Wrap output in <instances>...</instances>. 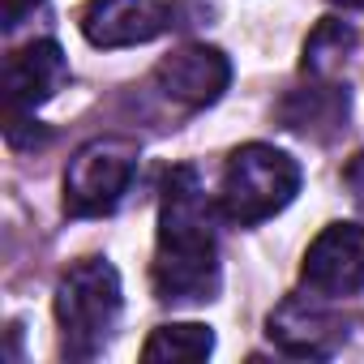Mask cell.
Segmentation results:
<instances>
[{
  "instance_id": "3",
  "label": "cell",
  "mask_w": 364,
  "mask_h": 364,
  "mask_svg": "<svg viewBox=\"0 0 364 364\" xmlns=\"http://www.w3.org/2000/svg\"><path fill=\"white\" fill-rule=\"evenodd\" d=\"M300 193V163L266 141H249L228 159L219 210L228 223L253 228L270 215H279Z\"/></svg>"
},
{
  "instance_id": "13",
  "label": "cell",
  "mask_w": 364,
  "mask_h": 364,
  "mask_svg": "<svg viewBox=\"0 0 364 364\" xmlns=\"http://www.w3.org/2000/svg\"><path fill=\"white\" fill-rule=\"evenodd\" d=\"M43 5V0H5V5H0V26L5 31H18L22 22H26V14H35Z\"/></svg>"
},
{
  "instance_id": "15",
  "label": "cell",
  "mask_w": 364,
  "mask_h": 364,
  "mask_svg": "<svg viewBox=\"0 0 364 364\" xmlns=\"http://www.w3.org/2000/svg\"><path fill=\"white\" fill-rule=\"evenodd\" d=\"M330 5H343V9H364V0H330Z\"/></svg>"
},
{
  "instance_id": "2",
  "label": "cell",
  "mask_w": 364,
  "mask_h": 364,
  "mask_svg": "<svg viewBox=\"0 0 364 364\" xmlns=\"http://www.w3.org/2000/svg\"><path fill=\"white\" fill-rule=\"evenodd\" d=\"M120 274L103 257L73 262L56 287V321L69 360H95L120 321Z\"/></svg>"
},
{
  "instance_id": "9",
  "label": "cell",
  "mask_w": 364,
  "mask_h": 364,
  "mask_svg": "<svg viewBox=\"0 0 364 364\" xmlns=\"http://www.w3.org/2000/svg\"><path fill=\"white\" fill-rule=\"evenodd\" d=\"M154 82L159 90L180 103V107H210L219 103V95L228 90L232 82V65L219 48H206V43H189V48H180L171 52L167 60H159L154 69Z\"/></svg>"
},
{
  "instance_id": "4",
  "label": "cell",
  "mask_w": 364,
  "mask_h": 364,
  "mask_svg": "<svg viewBox=\"0 0 364 364\" xmlns=\"http://www.w3.org/2000/svg\"><path fill=\"white\" fill-rule=\"evenodd\" d=\"M137 176V141L129 137H95L86 141L65 171V210L73 219L112 215Z\"/></svg>"
},
{
  "instance_id": "8",
  "label": "cell",
  "mask_w": 364,
  "mask_h": 364,
  "mask_svg": "<svg viewBox=\"0 0 364 364\" xmlns=\"http://www.w3.org/2000/svg\"><path fill=\"white\" fill-rule=\"evenodd\" d=\"M176 26L171 0H95L82 14V31L95 48H133L150 43Z\"/></svg>"
},
{
  "instance_id": "10",
  "label": "cell",
  "mask_w": 364,
  "mask_h": 364,
  "mask_svg": "<svg viewBox=\"0 0 364 364\" xmlns=\"http://www.w3.org/2000/svg\"><path fill=\"white\" fill-rule=\"evenodd\" d=\"M283 120L296 133H317L321 124L338 129L347 120V86L326 82V86H313V90H296L283 103Z\"/></svg>"
},
{
  "instance_id": "6",
  "label": "cell",
  "mask_w": 364,
  "mask_h": 364,
  "mask_svg": "<svg viewBox=\"0 0 364 364\" xmlns=\"http://www.w3.org/2000/svg\"><path fill=\"white\" fill-rule=\"evenodd\" d=\"M266 334L279 351L300 355V360H326L347 343V321L326 304V296H287L270 321Z\"/></svg>"
},
{
  "instance_id": "5",
  "label": "cell",
  "mask_w": 364,
  "mask_h": 364,
  "mask_svg": "<svg viewBox=\"0 0 364 364\" xmlns=\"http://www.w3.org/2000/svg\"><path fill=\"white\" fill-rule=\"evenodd\" d=\"M69 82V60L56 39H35L18 48L5 60V133L14 137L22 124H31L35 107L48 103L60 86Z\"/></svg>"
},
{
  "instance_id": "11",
  "label": "cell",
  "mask_w": 364,
  "mask_h": 364,
  "mask_svg": "<svg viewBox=\"0 0 364 364\" xmlns=\"http://www.w3.org/2000/svg\"><path fill=\"white\" fill-rule=\"evenodd\" d=\"M215 351V334L198 321H180V326H159L146 347L141 360H206Z\"/></svg>"
},
{
  "instance_id": "12",
  "label": "cell",
  "mask_w": 364,
  "mask_h": 364,
  "mask_svg": "<svg viewBox=\"0 0 364 364\" xmlns=\"http://www.w3.org/2000/svg\"><path fill=\"white\" fill-rule=\"evenodd\" d=\"M351 48H355V31H351L347 22L326 18V22L309 35V43H304V73H313V77H334V69L347 60Z\"/></svg>"
},
{
  "instance_id": "7",
  "label": "cell",
  "mask_w": 364,
  "mask_h": 364,
  "mask_svg": "<svg viewBox=\"0 0 364 364\" xmlns=\"http://www.w3.org/2000/svg\"><path fill=\"white\" fill-rule=\"evenodd\" d=\"M300 283L326 300L364 291V223H330L309 245Z\"/></svg>"
},
{
  "instance_id": "1",
  "label": "cell",
  "mask_w": 364,
  "mask_h": 364,
  "mask_svg": "<svg viewBox=\"0 0 364 364\" xmlns=\"http://www.w3.org/2000/svg\"><path fill=\"white\" fill-rule=\"evenodd\" d=\"M154 296L163 304H202L219 291V245L215 210L193 163H180L163 180L159 198V249H154Z\"/></svg>"
},
{
  "instance_id": "14",
  "label": "cell",
  "mask_w": 364,
  "mask_h": 364,
  "mask_svg": "<svg viewBox=\"0 0 364 364\" xmlns=\"http://www.w3.org/2000/svg\"><path fill=\"white\" fill-rule=\"evenodd\" d=\"M343 185L351 189V198H355V206L364 210V150H360V154H355V159H351V163L343 167Z\"/></svg>"
}]
</instances>
